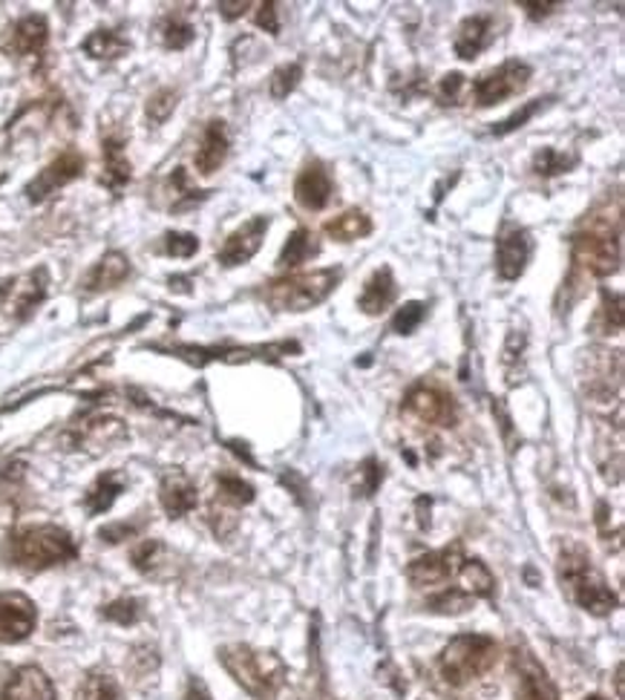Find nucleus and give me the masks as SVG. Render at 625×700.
Wrapping results in <instances>:
<instances>
[{
	"instance_id": "nucleus-4",
	"label": "nucleus",
	"mask_w": 625,
	"mask_h": 700,
	"mask_svg": "<svg viewBox=\"0 0 625 700\" xmlns=\"http://www.w3.org/2000/svg\"><path fill=\"white\" fill-rule=\"evenodd\" d=\"M559 576H563V589L583 611H590L597 618H605L617 609V594L608 589L605 576L594 568L590 556L579 545L563 548L559 556Z\"/></svg>"
},
{
	"instance_id": "nucleus-49",
	"label": "nucleus",
	"mask_w": 625,
	"mask_h": 700,
	"mask_svg": "<svg viewBox=\"0 0 625 700\" xmlns=\"http://www.w3.org/2000/svg\"><path fill=\"white\" fill-rule=\"evenodd\" d=\"M248 7H251L248 0H236V3H228V0H225V3H219V12H223L228 21H234V18H240Z\"/></svg>"
},
{
	"instance_id": "nucleus-35",
	"label": "nucleus",
	"mask_w": 625,
	"mask_h": 700,
	"mask_svg": "<svg viewBox=\"0 0 625 700\" xmlns=\"http://www.w3.org/2000/svg\"><path fill=\"white\" fill-rule=\"evenodd\" d=\"M470 603H472V596L467 594V591L445 589L427 600V609L436 611V614H461V611L470 609Z\"/></svg>"
},
{
	"instance_id": "nucleus-51",
	"label": "nucleus",
	"mask_w": 625,
	"mask_h": 700,
	"mask_svg": "<svg viewBox=\"0 0 625 700\" xmlns=\"http://www.w3.org/2000/svg\"><path fill=\"white\" fill-rule=\"evenodd\" d=\"M585 700H605V698H599V694H594V698H585Z\"/></svg>"
},
{
	"instance_id": "nucleus-23",
	"label": "nucleus",
	"mask_w": 625,
	"mask_h": 700,
	"mask_svg": "<svg viewBox=\"0 0 625 700\" xmlns=\"http://www.w3.org/2000/svg\"><path fill=\"white\" fill-rule=\"evenodd\" d=\"M398 298V283L395 278H392V269H378L372 278L363 283V292L361 298H358V309H361L363 314H383L387 309H390L392 303H395Z\"/></svg>"
},
{
	"instance_id": "nucleus-7",
	"label": "nucleus",
	"mask_w": 625,
	"mask_h": 700,
	"mask_svg": "<svg viewBox=\"0 0 625 700\" xmlns=\"http://www.w3.org/2000/svg\"><path fill=\"white\" fill-rule=\"evenodd\" d=\"M530 76H534L530 64L519 61V58H510V61H505L501 67H496V70L485 72V76L472 81V98H476V105L479 107L501 105L505 98L519 96V93L530 84Z\"/></svg>"
},
{
	"instance_id": "nucleus-12",
	"label": "nucleus",
	"mask_w": 625,
	"mask_h": 700,
	"mask_svg": "<svg viewBox=\"0 0 625 700\" xmlns=\"http://www.w3.org/2000/svg\"><path fill=\"white\" fill-rule=\"evenodd\" d=\"M461 562H465L461 545H450V548L418 556L410 568H407V576H410V583L418 585V589H432V585H445L450 583L452 576H459Z\"/></svg>"
},
{
	"instance_id": "nucleus-10",
	"label": "nucleus",
	"mask_w": 625,
	"mask_h": 700,
	"mask_svg": "<svg viewBox=\"0 0 625 700\" xmlns=\"http://www.w3.org/2000/svg\"><path fill=\"white\" fill-rule=\"evenodd\" d=\"M38 625V609L21 591L0 594V643H21Z\"/></svg>"
},
{
	"instance_id": "nucleus-39",
	"label": "nucleus",
	"mask_w": 625,
	"mask_h": 700,
	"mask_svg": "<svg viewBox=\"0 0 625 700\" xmlns=\"http://www.w3.org/2000/svg\"><path fill=\"white\" fill-rule=\"evenodd\" d=\"M191 41H194V27L185 18H179V14L165 18V23H162V43L167 49H185Z\"/></svg>"
},
{
	"instance_id": "nucleus-46",
	"label": "nucleus",
	"mask_w": 625,
	"mask_h": 700,
	"mask_svg": "<svg viewBox=\"0 0 625 700\" xmlns=\"http://www.w3.org/2000/svg\"><path fill=\"white\" fill-rule=\"evenodd\" d=\"M556 7H559V0H545V3H539V0H521V9L528 12L530 21H543Z\"/></svg>"
},
{
	"instance_id": "nucleus-26",
	"label": "nucleus",
	"mask_w": 625,
	"mask_h": 700,
	"mask_svg": "<svg viewBox=\"0 0 625 700\" xmlns=\"http://www.w3.org/2000/svg\"><path fill=\"white\" fill-rule=\"evenodd\" d=\"M81 49L90 58H98V61H113V58H121L130 52V41L118 29H92L90 36L84 38Z\"/></svg>"
},
{
	"instance_id": "nucleus-27",
	"label": "nucleus",
	"mask_w": 625,
	"mask_h": 700,
	"mask_svg": "<svg viewBox=\"0 0 625 700\" xmlns=\"http://www.w3.org/2000/svg\"><path fill=\"white\" fill-rule=\"evenodd\" d=\"M127 436L125 424L118 418H98V421L84 424L81 432L76 436L78 447H98V450H110V444L121 441Z\"/></svg>"
},
{
	"instance_id": "nucleus-50",
	"label": "nucleus",
	"mask_w": 625,
	"mask_h": 700,
	"mask_svg": "<svg viewBox=\"0 0 625 700\" xmlns=\"http://www.w3.org/2000/svg\"><path fill=\"white\" fill-rule=\"evenodd\" d=\"M185 700H211V692L205 689L199 678H191L188 683V692H185Z\"/></svg>"
},
{
	"instance_id": "nucleus-31",
	"label": "nucleus",
	"mask_w": 625,
	"mask_h": 700,
	"mask_svg": "<svg viewBox=\"0 0 625 700\" xmlns=\"http://www.w3.org/2000/svg\"><path fill=\"white\" fill-rule=\"evenodd\" d=\"M76 700H125V692L116 680L105 672H90L81 680Z\"/></svg>"
},
{
	"instance_id": "nucleus-3",
	"label": "nucleus",
	"mask_w": 625,
	"mask_h": 700,
	"mask_svg": "<svg viewBox=\"0 0 625 700\" xmlns=\"http://www.w3.org/2000/svg\"><path fill=\"white\" fill-rule=\"evenodd\" d=\"M219 663L254 700H274L285 683V663L272 652L251 645H223Z\"/></svg>"
},
{
	"instance_id": "nucleus-15",
	"label": "nucleus",
	"mask_w": 625,
	"mask_h": 700,
	"mask_svg": "<svg viewBox=\"0 0 625 700\" xmlns=\"http://www.w3.org/2000/svg\"><path fill=\"white\" fill-rule=\"evenodd\" d=\"M334 196V179L323 162H309L294 182V200L306 211H323Z\"/></svg>"
},
{
	"instance_id": "nucleus-2",
	"label": "nucleus",
	"mask_w": 625,
	"mask_h": 700,
	"mask_svg": "<svg viewBox=\"0 0 625 700\" xmlns=\"http://www.w3.org/2000/svg\"><path fill=\"white\" fill-rule=\"evenodd\" d=\"M3 556L9 565L23 571H47L72 562L78 556V545L64 527L58 525H29L18 527L3 542Z\"/></svg>"
},
{
	"instance_id": "nucleus-42",
	"label": "nucleus",
	"mask_w": 625,
	"mask_h": 700,
	"mask_svg": "<svg viewBox=\"0 0 625 700\" xmlns=\"http://www.w3.org/2000/svg\"><path fill=\"white\" fill-rule=\"evenodd\" d=\"M300 78H303V64H283V67H277V70L272 72V96L277 98H289V93L294 90L300 84Z\"/></svg>"
},
{
	"instance_id": "nucleus-1",
	"label": "nucleus",
	"mask_w": 625,
	"mask_h": 700,
	"mask_svg": "<svg viewBox=\"0 0 625 700\" xmlns=\"http://www.w3.org/2000/svg\"><path fill=\"white\" fill-rule=\"evenodd\" d=\"M574 249V274L579 278H612L619 269V208H597L585 216L579 231L570 240Z\"/></svg>"
},
{
	"instance_id": "nucleus-17",
	"label": "nucleus",
	"mask_w": 625,
	"mask_h": 700,
	"mask_svg": "<svg viewBox=\"0 0 625 700\" xmlns=\"http://www.w3.org/2000/svg\"><path fill=\"white\" fill-rule=\"evenodd\" d=\"M585 363H588V396L608 398L612 389H619V375H623V352H608V349H594V352H585Z\"/></svg>"
},
{
	"instance_id": "nucleus-36",
	"label": "nucleus",
	"mask_w": 625,
	"mask_h": 700,
	"mask_svg": "<svg viewBox=\"0 0 625 700\" xmlns=\"http://www.w3.org/2000/svg\"><path fill=\"white\" fill-rule=\"evenodd\" d=\"M216 490H219V499L228 502V505H248L254 502V487L248 482H243L240 476H216Z\"/></svg>"
},
{
	"instance_id": "nucleus-22",
	"label": "nucleus",
	"mask_w": 625,
	"mask_h": 700,
	"mask_svg": "<svg viewBox=\"0 0 625 700\" xmlns=\"http://www.w3.org/2000/svg\"><path fill=\"white\" fill-rule=\"evenodd\" d=\"M49 41V23L43 14H27L14 23L12 38H9V52L14 56H41Z\"/></svg>"
},
{
	"instance_id": "nucleus-48",
	"label": "nucleus",
	"mask_w": 625,
	"mask_h": 700,
	"mask_svg": "<svg viewBox=\"0 0 625 700\" xmlns=\"http://www.w3.org/2000/svg\"><path fill=\"white\" fill-rule=\"evenodd\" d=\"M363 476H367V479H369L367 487H363V493H367V496H369V493H375L378 482H381V476H383V473L378 470V461H372V458H369L367 465H363Z\"/></svg>"
},
{
	"instance_id": "nucleus-19",
	"label": "nucleus",
	"mask_w": 625,
	"mask_h": 700,
	"mask_svg": "<svg viewBox=\"0 0 625 700\" xmlns=\"http://www.w3.org/2000/svg\"><path fill=\"white\" fill-rule=\"evenodd\" d=\"M130 278V260L127 254L121 251H107L105 257L98 260L90 271H87V278H84V292L98 294V292H107V289H116L121 285L125 280Z\"/></svg>"
},
{
	"instance_id": "nucleus-45",
	"label": "nucleus",
	"mask_w": 625,
	"mask_h": 700,
	"mask_svg": "<svg viewBox=\"0 0 625 700\" xmlns=\"http://www.w3.org/2000/svg\"><path fill=\"white\" fill-rule=\"evenodd\" d=\"M257 27L265 29L268 36H280V21H277V3H260L257 7Z\"/></svg>"
},
{
	"instance_id": "nucleus-20",
	"label": "nucleus",
	"mask_w": 625,
	"mask_h": 700,
	"mask_svg": "<svg viewBox=\"0 0 625 700\" xmlns=\"http://www.w3.org/2000/svg\"><path fill=\"white\" fill-rule=\"evenodd\" d=\"M494 18L490 14H472V18H467L459 27L452 47H456V56L465 58V61H472V58H479V52H485L494 43Z\"/></svg>"
},
{
	"instance_id": "nucleus-41",
	"label": "nucleus",
	"mask_w": 625,
	"mask_h": 700,
	"mask_svg": "<svg viewBox=\"0 0 625 700\" xmlns=\"http://www.w3.org/2000/svg\"><path fill=\"white\" fill-rule=\"evenodd\" d=\"M424 318H427V303H418V300L403 303L395 312V318H392V332L412 334L418 327H421V323H424Z\"/></svg>"
},
{
	"instance_id": "nucleus-38",
	"label": "nucleus",
	"mask_w": 625,
	"mask_h": 700,
	"mask_svg": "<svg viewBox=\"0 0 625 700\" xmlns=\"http://www.w3.org/2000/svg\"><path fill=\"white\" fill-rule=\"evenodd\" d=\"M603 323V334H619L623 332V294L619 292H603V309H599L597 327Z\"/></svg>"
},
{
	"instance_id": "nucleus-6",
	"label": "nucleus",
	"mask_w": 625,
	"mask_h": 700,
	"mask_svg": "<svg viewBox=\"0 0 625 700\" xmlns=\"http://www.w3.org/2000/svg\"><path fill=\"white\" fill-rule=\"evenodd\" d=\"M499 645L487 634H459L445 645V652L438 658V672L450 687H465L470 680L490 672L496 663Z\"/></svg>"
},
{
	"instance_id": "nucleus-37",
	"label": "nucleus",
	"mask_w": 625,
	"mask_h": 700,
	"mask_svg": "<svg viewBox=\"0 0 625 700\" xmlns=\"http://www.w3.org/2000/svg\"><path fill=\"white\" fill-rule=\"evenodd\" d=\"M101 618L118 625H136L141 620V603L133 596H121V600H113L101 609Z\"/></svg>"
},
{
	"instance_id": "nucleus-14",
	"label": "nucleus",
	"mask_w": 625,
	"mask_h": 700,
	"mask_svg": "<svg viewBox=\"0 0 625 700\" xmlns=\"http://www.w3.org/2000/svg\"><path fill=\"white\" fill-rule=\"evenodd\" d=\"M265 231H268V216H251L243 229H236L223 243V249L216 254L219 265L234 269V265L248 263V260L260 251V245H263Z\"/></svg>"
},
{
	"instance_id": "nucleus-44",
	"label": "nucleus",
	"mask_w": 625,
	"mask_h": 700,
	"mask_svg": "<svg viewBox=\"0 0 625 700\" xmlns=\"http://www.w3.org/2000/svg\"><path fill=\"white\" fill-rule=\"evenodd\" d=\"M461 90H465V76H461V72H450V76L441 78V84H438V98H441V105H459Z\"/></svg>"
},
{
	"instance_id": "nucleus-28",
	"label": "nucleus",
	"mask_w": 625,
	"mask_h": 700,
	"mask_svg": "<svg viewBox=\"0 0 625 700\" xmlns=\"http://www.w3.org/2000/svg\"><path fill=\"white\" fill-rule=\"evenodd\" d=\"M326 234L338 240V243H354V240H363V236L372 234V220L361 208H349L341 216L326 222Z\"/></svg>"
},
{
	"instance_id": "nucleus-11",
	"label": "nucleus",
	"mask_w": 625,
	"mask_h": 700,
	"mask_svg": "<svg viewBox=\"0 0 625 700\" xmlns=\"http://www.w3.org/2000/svg\"><path fill=\"white\" fill-rule=\"evenodd\" d=\"M530 234L516 222H505L501 234L496 240V271L501 280H519L525 274V265L530 260Z\"/></svg>"
},
{
	"instance_id": "nucleus-33",
	"label": "nucleus",
	"mask_w": 625,
	"mask_h": 700,
	"mask_svg": "<svg viewBox=\"0 0 625 700\" xmlns=\"http://www.w3.org/2000/svg\"><path fill=\"white\" fill-rule=\"evenodd\" d=\"M165 556H167V551H165V545H162V542L145 539L139 548L133 551L130 560H133V568L141 571V574H147V576H154L156 571L165 565Z\"/></svg>"
},
{
	"instance_id": "nucleus-25",
	"label": "nucleus",
	"mask_w": 625,
	"mask_h": 700,
	"mask_svg": "<svg viewBox=\"0 0 625 700\" xmlns=\"http://www.w3.org/2000/svg\"><path fill=\"white\" fill-rule=\"evenodd\" d=\"M130 182V162L125 156V142L118 136H107L105 139V176H101V185H107L113 194L125 191V185Z\"/></svg>"
},
{
	"instance_id": "nucleus-24",
	"label": "nucleus",
	"mask_w": 625,
	"mask_h": 700,
	"mask_svg": "<svg viewBox=\"0 0 625 700\" xmlns=\"http://www.w3.org/2000/svg\"><path fill=\"white\" fill-rule=\"evenodd\" d=\"M121 490H125V476L116 470L105 473V476H98L96 482H92V487L87 493H84V511L90 516H98V514H107L113 507V502L121 496Z\"/></svg>"
},
{
	"instance_id": "nucleus-47",
	"label": "nucleus",
	"mask_w": 625,
	"mask_h": 700,
	"mask_svg": "<svg viewBox=\"0 0 625 700\" xmlns=\"http://www.w3.org/2000/svg\"><path fill=\"white\" fill-rule=\"evenodd\" d=\"M136 531H139V527L136 525H127V522H121V525H107V527H101V539L105 542H121V539H130V536H136Z\"/></svg>"
},
{
	"instance_id": "nucleus-9",
	"label": "nucleus",
	"mask_w": 625,
	"mask_h": 700,
	"mask_svg": "<svg viewBox=\"0 0 625 700\" xmlns=\"http://www.w3.org/2000/svg\"><path fill=\"white\" fill-rule=\"evenodd\" d=\"M510 663L516 672V700H559V692H556L550 674L545 672V665L525 645H514Z\"/></svg>"
},
{
	"instance_id": "nucleus-8",
	"label": "nucleus",
	"mask_w": 625,
	"mask_h": 700,
	"mask_svg": "<svg viewBox=\"0 0 625 700\" xmlns=\"http://www.w3.org/2000/svg\"><path fill=\"white\" fill-rule=\"evenodd\" d=\"M403 409L416 416L418 421L436 424V427H452L459 421V407L452 401L450 392L430 387V383H418L403 398Z\"/></svg>"
},
{
	"instance_id": "nucleus-30",
	"label": "nucleus",
	"mask_w": 625,
	"mask_h": 700,
	"mask_svg": "<svg viewBox=\"0 0 625 700\" xmlns=\"http://www.w3.org/2000/svg\"><path fill=\"white\" fill-rule=\"evenodd\" d=\"M459 576H461V583H465V589L461 591H467L470 596H494L496 580L481 560L461 562Z\"/></svg>"
},
{
	"instance_id": "nucleus-16",
	"label": "nucleus",
	"mask_w": 625,
	"mask_h": 700,
	"mask_svg": "<svg viewBox=\"0 0 625 700\" xmlns=\"http://www.w3.org/2000/svg\"><path fill=\"white\" fill-rule=\"evenodd\" d=\"M0 700H58L56 683L49 680V674L38 665H21L12 678L7 680V687L0 692Z\"/></svg>"
},
{
	"instance_id": "nucleus-34",
	"label": "nucleus",
	"mask_w": 625,
	"mask_h": 700,
	"mask_svg": "<svg viewBox=\"0 0 625 700\" xmlns=\"http://www.w3.org/2000/svg\"><path fill=\"white\" fill-rule=\"evenodd\" d=\"M577 165V156H565L556 147H543L534 159V174L539 176H559L568 174L570 167Z\"/></svg>"
},
{
	"instance_id": "nucleus-29",
	"label": "nucleus",
	"mask_w": 625,
	"mask_h": 700,
	"mask_svg": "<svg viewBox=\"0 0 625 700\" xmlns=\"http://www.w3.org/2000/svg\"><path fill=\"white\" fill-rule=\"evenodd\" d=\"M318 254H320V245H318V240H314L312 231L297 229L292 236H289L285 249L280 251L277 263L283 265V269H297V265H303L306 260L318 257Z\"/></svg>"
},
{
	"instance_id": "nucleus-13",
	"label": "nucleus",
	"mask_w": 625,
	"mask_h": 700,
	"mask_svg": "<svg viewBox=\"0 0 625 700\" xmlns=\"http://www.w3.org/2000/svg\"><path fill=\"white\" fill-rule=\"evenodd\" d=\"M84 174V156L78 150H64L58 159L49 162L41 174L27 185V200L29 202H43L49 196L61 191L64 185H70L72 179Z\"/></svg>"
},
{
	"instance_id": "nucleus-32",
	"label": "nucleus",
	"mask_w": 625,
	"mask_h": 700,
	"mask_svg": "<svg viewBox=\"0 0 625 700\" xmlns=\"http://www.w3.org/2000/svg\"><path fill=\"white\" fill-rule=\"evenodd\" d=\"M176 105H179V93L170 90V87H162V90H156L154 96L147 98V105H145L147 121H150L154 127L165 125L167 118L174 116Z\"/></svg>"
},
{
	"instance_id": "nucleus-18",
	"label": "nucleus",
	"mask_w": 625,
	"mask_h": 700,
	"mask_svg": "<svg viewBox=\"0 0 625 700\" xmlns=\"http://www.w3.org/2000/svg\"><path fill=\"white\" fill-rule=\"evenodd\" d=\"M159 502L170 519H182V516L194 511L196 502H199V493H196V485L185 476V473L170 470L165 479H162Z\"/></svg>"
},
{
	"instance_id": "nucleus-43",
	"label": "nucleus",
	"mask_w": 625,
	"mask_h": 700,
	"mask_svg": "<svg viewBox=\"0 0 625 700\" xmlns=\"http://www.w3.org/2000/svg\"><path fill=\"white\" fill-rule=\"evenodd\" d=\"M196 251H199L196 234H188V231H170V234H165V254H170V257H194Z\"/></svg>"
},
{
	"instance_id": "nucleus-40",
	"label": "nucleus",
	"mask_w": 625,
	"mask_h": 700,
	"mask_svg": "<svg viewBox=\"0 0 625 700\" xmlns=\"http://www.w3.org/2000/svg\"><path fill=\"white\" fill-rule=\"evenodd\" d=\"M550 98H534V101H528V105L521 107V110H516L514 116H508L505 121H499V125L490 127V133L494 136H508V133L519 130V127H525L530 121V118L536 116L539 110H545V105H548Z\"/></svg>"
},
{
	"instance_id": "nucleus-5",
	"label": "nucleus",
	"mask_w": 625,
	"mask_h": 700,
	"mask_svg": "<svg viewBox=\"0 0 625 700\" xmlns=\"http://www.w3.org/2000/svg\"><path fill=\"white\" fill-rule=\"evenodd\" d=\"M343 271L341 269H320L309 274H292V278L272 280L265 285V303L277 312H309L320 305L329 294L338 289Z\"/></svg>"
},
{
	"instance_id": "nucleus-21",
	"label": "nucleus",
	"mask_w": 625,
	"mask_h": 700,
	"mask_svg": "<svg viewBox=\"0 0 625 700\" xmlns=\"http://www.w3.org/2000/svg\"><path fill=\"white\" fill-rule=\"evenodd\" d=\"M225 156H228V133H225V121H216L214 118V121H208L205 133H202L194 165L202 176H211L223 167Z\"/></svg>"
}]
</instances>
